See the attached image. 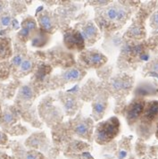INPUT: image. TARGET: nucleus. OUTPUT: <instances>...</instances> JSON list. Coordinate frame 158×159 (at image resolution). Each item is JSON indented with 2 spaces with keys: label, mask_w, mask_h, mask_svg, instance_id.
Returning a JSON list of instances; mask_svg holds the SVG:
<instances>
[{
  "label": "nucleus",
  "mask_w": 158,
  "mask_h": 159,
  "mask_svg": "<svg viewBox=\"0 0 158 159\" xmlns=\"http://www.w3.org/2000/svg\"><path fill=\"white\" fill-rule=\"evenodd\" d=\"M86 72L84 70L80 68H76V67H72L67 69L66 71L61 74L59 77L60 82L63 83H72V82H77L81 80L82 78L85 76Z\"/></svg>",
  "instance_id": "9d476101"
},
{
  "label": "nucleus",
  "mask_w": 158,
  "mask_h": 159,
  "mask_svg": "<svg viewBox=\"0 0 158 159\" xmlns=\"http://www.w3.org/2000/svg\"><path fill=\"white\" fill-rule=\"evenodd\" d=\"M64 45L65 47L71 51H82L86 43L84 38L82 37L80 31L77 29H68L64 33Z\"/></svg>",
  "instance_id": "39448f33"
},
{
  "label": "nucleus",
  "mask_w": 158,
  "mask_h": 159,
  "mask_svg": "<svg viewBox=\"0 0 158 159\" xmlns=\"http://www.w3.org/2000/svg\"><path fill=\"white\" fill-rule=\"evenodd\" d=\"M2 3L3 2H0V9H1V7H2Z\"/></svg>",
  "instance_id": "473e14b6"
},
{
  "label": "nucleus",
  "mask_w": 158,
  "mask_h": 159,
  "mask_svg": "<svg viewBox=\"0 0 158 159\" xmlns=\"http://www.w3.org/2000/svg\"><path fill=\"white\" fill-rule=\"evenodd\" d=\"M12 18L9 15H3L0 17V26L1 27H8L11 24Z\"/></svg>",
  "instance_id": "bb28decb"
},
{
  "label": "nucleus",
  "mask_w": 158,
  "mask_h": 159,
  "mask_svg": "<svg viewBox=\"0 0 158 159\" xmlns=\"http://www.w3.org/2000/svg\"><path fill=\"white\" fill-rule=\"evenodd\" d=\"M62 103L68 116H73L78 110V101L72 95H64L62 97Z\"/></svg>",
  "instance_id": "ddd939ff"
},
{
  "label": "nucleus",
  "mask_w": 158,
  "mask_h": 159,
  "mask_svg": "<svg viewBox=\"0 0 158 159\" xmlns=\"http://www.w3.org/2000/svg\"><path fill=\"white\" fill-rule=\"evenodd\" d=\"M48 38L49 37L46 32L40 31L39 33H37L36 35L32 38V46L36 48H42L47 43Z\"/></svg>",
  "instance_id": "412c9836"
},
{
  "label": "nucleus",
  "mask_w": 158,
  "mask_h": 159,
  "mask_svg": "<svg viewBox=\"0 0 158 159\" xmlns=\"http://www.w3.org/2000/svg\"><path fill=\"white\" fill-rule=\"evenodd\" d=\"M23 60H24V57L22 54H19V53L16 54L12 59V66H14L15 68H19L23 62Z\"/></svg>",
  "instance_id": "a878e982"
},
{
  "label": "nucleus",
  "mask_w": 158,
  "mask_h": 159,
  "mask_svg": "<svg viewBox=\"0 0 158 159\" xmlns=\"http://www.w3.org/2000/svg\"><path fill=\"white\" fill-rule=\"evenodd\" d=\"M16 114L10 108L5 109L0 116V124L2 127L7 128L9 126H12L16 122Z\"/></svg>",
  "instance_id": "dca6fc26"
},
{
  "label": "nucleus",
  "mask_w": 158,
  "mask_h": 159,
  "mask_svg": "<svg viewBox=\"0 0 158 159\" xmlns=\"http://www.w3.org/2000/svg\"><path fill=\"white\" fill-rule=\"evenodd\" d=\"M22 28L29 30L30 32L37 30V22L32 17H26L22 22Z\"/></svg>",
  "instance_id": "5701e85b"
},
{
  "label": "nucleus",
  "mask_w": 158,
  "mask_h": 159,
  "mask_svg": "<svg viewBox=\"0 0 158 159\" xmlns=\"http://www.w3.org/2000/svg\"><path fill=\"white\" fill-rule=\"evenodd\" d=\"M156 137L158 139V123H156Z\"/></svg>",
  "instance_id": "2f4dec72"
},
{
  "label": "nucleus",
  "mask_w": 158,
  "mask_h": 159,
  "mask_svg": "<svg viewBox=\"0 0 158 159\" xmlns=\"http://www.w3.org/2000/svg\"><path fill=\"white\" fill-rule=\"evenodd\" d=\"M143 159H149V158H147V157H145V158H143Z\"/></svg>",
  "instance_id": "72a5a7b5"
},
{
  "label": "nucleus",
  "mask_w": 158,
  "mask_h": 159,
  "mask_svg": "<svg viewBox=\"0 0 158 159\" xmlns=\"http://www.w3.org/2000/svg\"><path fill=\"white\" fill-rule=\"evenodd\" d=\"M149 25L152 29L158 30V9H156L149 18Z\"/></svg>",
  "instance_id": "b1692460"
},
{
  "label": "nucleus",
  "mask_w": 158,
  "mask_h": 159,
  "mask_svg": "<svg viewBox=\"0 0 158 159\" xmlns=\"http://www.w3.org/2000/svg\"><path fill=\"white\" fill-rule=\"evenodd\" d=\"M107 107V101L102 97H97L92 105V116L95 120H99L103 118L105 112Z\"/></svg>",
  "instance_id": "f8f14e48"
},
{
  "label": "nucleus",
  "mask_w": 158,
  "mask_h": 159,
  "mask_svg": "<svg viewBox=\"0 0 158 159\" xmlns=\"http://www.w3.org/2000/svg\"><path fill=\"white\" fill-rule=\"evenodd\" d=\"M44 157L36 151H29L26 153L24 159H43Z\"/></svg>",
  "instance_id": "cd10ccee"
},
{
  "label": "nucleus",
  "mask_w": 158,
  "mask_h": 159,
  "mask_svg": "<svg viewBox=\"0 0 158 159\" xmlns=\"http://www.w3.org/2000/svg\"><path fill=\"white\" fill-rule=\"evenodd\" d=\"M120 122L117 117H111L108 120L97 124L95 130V139L100 145H106L113 140L120 132Z\"/></svg>",
  "instance_id": "f257e3e1"
},
{
  "label": "nucleus",
  "mask_w": 158,
  "mask_h": 159,
  "mask_svg": "<svg viewBox=\"0 0 158 159\" xmlns=\"http://www.w3.org/2000/svg\"><path fill=\"white\" fill-rule=\"evenodd\" d=\"M9 72H10V66H8L7 63L0 65V79H7L9 75Z\"/></svg>",
  "instance_id": "393cba45"
},
{
  "label": "nucleus",
  "mask_w": 158,
  "mask_h": 159,
  "mask_svg": "<svg viewBox=\"0 0 158 159\" xmlns=\"http://www.w3.org/2000/svg\"><path fill=\"white\" fill-rule=\"evenodd\" d=\"M12 55L11 41L8 39H0V60L7 59Z\"/></svg>",
  "instance_id": "a211bd4d"
},
{
  "label": "nucleus",
  "mask_w": 158,
  "mask_h": 159,
  "mask_svg": "<svg viewBox=\"0 0 158 159\" xmlns=\"http://www.w3.org/2000/svg\"><path fill=\"white\" fill-rule=\"evenodd\" d=\"M93 130V122L89 118H84L78 121L73 125V132L78 137L90 139Z\"/></svg>",
  "instance_id": "6e6552de"
},
{
  "label": "nucleus",
  "mask_w": 158,
  "mask_h": 159,
  "mask_svg": "<svg viewBox=\"0 0 158 159\" xmlns=\"http://www.w3.org/2000/svg\"><path fill=\"white\" fill-rule=\"evenodd\" d=\"M7 142V137L5 133L0 131V145H5Z\"/></svg>",
  "instance_id": "c756f323"
},
{
  "label": "nucleus",
  "mask_w": 158,
  "mask_h": 159,
  "mask_svg": "<svg viewBox=\"0 0 158 159\" xmlns=\"http://www.w3.org/2000/svg\"><path fill=\"white\" fill-rule=\"evenodd\" d=\"M38 20L39 26H40L43 32L48 33V32L53 31V30L55 28V24H54L51 15L47 12H46V11L42 12L40 15H38Z\"/></svg>",
  "instance_id": "2eb2a0df"
},
{
  "label": "nucleus",
  "mask_w": 158,
  "mask_h": 159,
  "mask_svg": "<svg viewBox=\"0 0 158 159\" xmlns=\"http://www.w3.org/2000/svg\"><path fill=\"white\" fill-rule=\"evenodd\" d=\"M138 124V132L145 137L147 132H150L151 126L158 123V101H150L147 103L146 107Z\"/></svg>",
  "instance_id": "f03ea898"
},
{
  "label": "nucleus",
  "mask_w": 158,
  "mask_h": 159,
  "mask_svg": "<svg viewBox=\"0 0 158 159\" xmlns=\"http://www.w3.org/2000/svg\"><path fill=\"white\" fill-rule=\"evenodd\" d=\"M32 68H33V60L30 58H25L19 67V72L22 75H25L31 72Z\"/></svg>",
  "instance_id": "4be33fe9"
},
{
  "label": "nucleus",
  "mask_w": 158,
  "mask_h": 159,
  "mask_svg": "<svg viewBox=\"0 0 158 159\" xmlns=\"http://www.w3.org/2000/svg\"><path fill=\"white\" fill-rule=\"evenodd\" d=\"M134 79L128 74H118L109 81V88L112 93L117 96L129 94L133 87Z\"/></svg>",
  "instance_id": "7ed1b4c3"
},
{
  "label": "nucleus",
  "mask_w": 158,
  "mask_h": 159,
  "mask_svg": "<svg viewBox=\"0 0 158 159\" xmlns=\"http://www.w3.org/2000/svg\"><path fill=\"white\" fill-rule=\"evenodd\" d=\"M88 150H89V145L87 144L86 142L81 140H73L65 148V155L67 157L75 158Z\"/></svg>",
  "instance_id": "1a4fd4ad"
},
{
  "label": "nucleus",
  "mask_w": 158,
  "mask_h": 159,
  "mask_svg": "<svg viewBox=\"0 0 158 159\" xmlns=\"http://www.w3.org/2000/svg\"><path fill=\"white\" fill-rule=\"evenodd\" d=\"M144 76H149L158 79V56L149 60L143 69Z\"/></svg>",
  "instance_id": "f3484780"
},
{
  "label": "nucleus",
  "mask_w": 158,
  "mask_h": 159,
  "mask_svg": "<svg viewBox=\"0 0 158 159\" xmlns=\"http://www.w3.org/2000/svg\"><path fill=\"white\" fill-rule=\"evenodd\" d=\"M72 159H93V158H92V157L89 155V153L85 152V153H83L82 155H80V156H79V157H75V158H72Z\"/></svg>",
  "instance_id": "7c9ffc66"
},
{
  "label": "nucleus",
  "mask_w": 158,
  "mask_h": 159,
  "mask_svg": "<svg viewBox=\"0 0 158 159\" xmlns=\"http://www.w3.org/2000/svg\"><path fill=\"white\" fill-rule=\"evenodd\" d=\"M147 103L142 98H137L129 103L126 109V120L129 125L135 123L141 118Z\"/></svg>",
  "instance_id": "423d86ee"
},
{
  "label": "nucleus",
  "mask_w": 158,
  "mask_h": 159,
  "mask_svg": "<svg viewBox=\"0 0 158 159\" xmlns=\"http://www.w3.org/2000/svg\"><path fill=\"white\" fill-rule=\"evenodd\" d=\"M125 36L129 38V39H133V40L144 39L146 38V29L144 27L143 23L141 22L133 23L126 31Z\"/></svg>",
  "instance_id": "9b49d317"
},
{
  "label": "nucleus",
  "mask_w": 158,
  "mask_h": 159,
  "mask_svg": "<svg viewBox=\"0 0 158 159\" xmlns=\"http://www.w3.org/2000/svg\"><path fill=\"white\" fill-rule=\"evenodd\" d=\"M127 155H128V152H127L126 149H123V148H121L119 151L117 152V157H118V159L126 158Z\"/></svg>",
  "instance_id": "c85d7f7f"
},
{
  "label": "nucleus",
  "mask_w": 158,
  "mask_h": 159,
  "mask_svg": "<svg viewBox=\"0 0 158 159\" xmlns=\"http://www.w3.org/2000/svg\"><path fill=\"white\" fill-rule=\"evenodd\" d=\"M135 94H136L137 98L156 96V95H158V89L156 87V85H154L152 83L140 84L135 89Z\"/></svg>",
  "instance_id": "4468645a"
},
{
  "label": "nucleus",
  "mask_w": 158,
  "mask_h": 159,
  "mask_svg": "<svg viewBox=\"0 0 158 159\" xmlns=\"http://www.w3.org/2000/svg\"><path fill=\"white\" fill-rule=\"evenodd\" d=\"M46 139V136L43 134H33L29 137L26 141V146L32 148H40L43 145L44 140Z\"/></svg>",
  "instance_id": "6ab92c4d"
},
{
  "label": "nucleus",
  "mask_w": 158,
  "mask_h": 159,
  "mask_svg": "<svg viewBox=\"0 0 158 159\" xmlns=\"http://www.w3.org/2000/svg\"><path fill=\"white\" fill-rule=\"evenodd\" d=\"M79 60L83 66L97 69L106 65L107 57L98 50L89 49L81 52L79 55Z\"/></svg>",
  "instance_id": "20e7f679"
},
{
  "label": "nucleus",
  "mask_w": 158,
  "mask_h": 159,
  "mask_svg": "<svg viewBox=\"0 0 158 159\" xmlns=\"http://www.w3.org/2000/svg\"><path fill=\"white\" fill-rule=\"evenodd\" d=\"M19 98L22 99L23 101H29L34 98V91L33 89L29 86V85H24L20 89L19 95H18Z\"/></svg>",
  "instance_id": "aec40b11"
},
{
  "label": "nucleus",
  "mask_w": 158,
  "mask_h": 159,
  "mask_svg": "<svg viewBox=\"0 0 158 159\" xmlns=\"http://www.w3.org/2000/svg\"><path fill=\"white\" fill-rule=\"evenodd\" d=\"M77 30L80 31L81 35L84 38L86 46H88V47L93 45L95 42H97L100 37L98 28L91 21L83 22L79 28H77Z\"/></svg>",
  "instance_id": "0eeeda50"
}]
</instances>
